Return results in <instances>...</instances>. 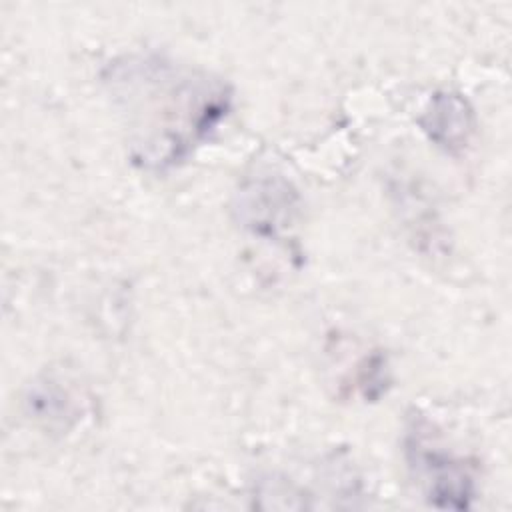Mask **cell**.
Masks as SVG:
<instances>
[{"label": "cell", "instance_id": "7a4b0ae2", "mask_svg": "<svg viewBox=\"0 0 512 512\" xmlns=\"http://www.w3.org/2000/svg\"><path fill=\"white\" fill-rule=\"evenodd\" d=\"M410 466L426 484V498L432 506L464 510L470 506L476 490L474 478L466 464L442 450H432L420 436H412L406 444Z\"/></svg>", "mask_w": 512, "mask_h": 512}, {"label": "cell", "instance_id": "277c9868", "mask_svg": "<svg viewBox=\"0 0 512 512\" xmlns=\"http://www.w3.org/2000/svg\"><path fill=\"white\" fill-rule=\"evenodd\" d=\"M242 208H254V206H266L258 212H252L246 216V222L254 228V232H268L274 234L278 226H284L282 220L290 214L294 192L286 182H274V180H260L254 186H250L244 194Z\"/></svg>", "mask_w": 512, "mask_h": 512}, {"label": "cell", "instance_id": "6da1fadb", "mask_svg": "<svg viewBox=\"0 0 512 512\" xmlns=\"http://www.w3.org/2000/svg\"><path fill=\"white\" fill-rule=\"evenodd\" d=\"M108 82L130 112L132 156L146 168L184 160L230 110L226 84L158 58L114 64Z\"/></svg>", "mask_w": 512, "mask_h": 512}, {"label": "cell", "instance_id": "3957f363", "mask_svg": "<svg viewBox=\"0 0 512 512\" xmlns=\"http://www.w3.org/2000/svg\"><path fill=\"white\" fill-rule=\"evenodd\" d=\"M418 122L430 140L452 154L464 150L474 132L472 108L456 92H436Z\"/></svg>", "mask_w": 512, "mask_h": 512}]
</instances>
